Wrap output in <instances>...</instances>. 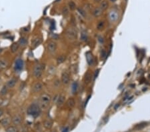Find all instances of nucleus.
Masks as SVG:
<instances>
[{"label": "nucleus", "mask_w": 150, "mask_h": 132, "mask_svg": "<svg viewBox=\"0 0 150 132\" xmlns=\"http://www.w3.org/2000/svg\"><path fill=\"white\" fill-rule=\"evenodd\" d=\"M27 113L28 115H31L34 117H38L41 114V110H40V106L35 104V103H32L31 106L27 108Z\"/></svg>", "instance_id": "nucleus-1"}, {"label": "nucleus", "mask_w": 150, "mask_h": 132, "mask_svg": "<svg viewBox=\"0 0 150 132\" xmlns=\"http://www.w3.org/2000/svg\"><path fill=\"white\" fill-rule=\"evenodd\" d=\"M51 99V96L48 94L44 93V94L41 95V96L40 97V101H41V104L42 107L46 108L49 104Z\"/></svg>", "instance_id": "nucleus-2"}, {"label": "nucleus", "mask_w": 150, "mask_h": 132, "mask_svg": "<svg viewBox=\"0 0 150 132\" xmlns=\"http://www.w3.org/2000/svg\"><path fill=\"white\" fill-rule=\"evenodd\" d=\"M66 35L68 37V39L70 40H74L76 39L77 37V30L75 29L73 27H71L67 29L66 32Z\"/></svg>", "instance_id": "nucleus-3"}, {"label": "nucleus", "mask_w": 150, "mask_h": 132, "mask_svg": "<svg viewBox=\"0 0 150 132\" xmlns=\"http://www.w3.org/2000/svg\"><path fill=\"white\" fill-rule=\"evenodd\" d=\"M44 67L42 64H37L33 69V75L35 77H40L43 72Z\"/></svg>", "instance_id": "nucleus-4"}, {"label": "nucleus", "mask_w": 150, "mask_h": 132, "mask_svg": "<svg viewBox=\"0 0 150 132\" xmlns=\"http://www.w3.org/2000/svg\"><path fill=\"white\" fill-rule=\"evenodd\" d=\"M23 67V62L22 59H18L15 63V70L16 71H20L22 70Z\"/></svg>", "instance_id": "nucleus-5"}, {"label": "nucleus", "mask_w": 150, "mask_h": 132, "mask_svg": "<svg viewBox=\"0 0 150 132\" xmlns=\"http://www.w3.org/2000/svg\"><path fill=\"white\" fill-rule=\"evenodd\" d=\"M56 49H57V44L55 41H51L49 42L48 44V50L49 52L53 53L55 51Z\"/></svg>", "instance_id": "nucleus-6"}, {"label": "nucleus", "mask_w": 150, "mask_h": 132, "mask_svg": "<svg viewBox=\"0 0 150 132\" xmlns=\"http://www.w3.org/2000/svg\"><path fill=\"white\" fill-rule=\"evenodd\" d=\"M70 74L67 71H63L62 75V83L64 85H67L70 82Z\"/></svg>", "instance_id": "nucleus-7"}, {"label": "nucleus", "mask_w": 150, "mask_h": 132, "mask_svg": "<svg viewBox=\"0 0 150 132\" xmlns=\"http://www.w3.org/2000/svg\"><path fill=\"white\" fill-rule=\"evenodd\" d=\"M109 18L111 22H115L118 19V14L115 11H111L109 14Z\"/></svg>", "instance_id": "nucleus-8"}, {"label": "nucleus", "mask_w": 150, "mask_h": 132, "mask_svg": "<svg viewBox=\"0 0 150 132\" xmlns=\"http://www.w3.org/2000/svg\"><path fill=\"white\" fill-rule=\"evenodd\" d=\"M43 89V85L40 82H37L35 83L33 86V90L34 92H39Z\"/></svg>", "instance_id": "nucleus-9"}, {"label": "nucleus", "mask_w": 150, "mask_h": 132, "mask_svg": "<svg viewBox=\"0 0 150 132\" xmlns=\"http://www.w3.org/2000/svg\"><path fill=\"white\" fill-rule=\"evenodd\" d=\"M22 118L19 115H15L12 119V121L15 125H19L20 123H22Z\"/></svg>", "instance_id": "nucleus-10"}, {"label": "nucleus", "mask_w": 150, "mask_h": 132, "mask_svg": "<svg viewBox=\"0 0 150 132\" xmlns=\"http://www.w3.org/2000/svg\"><path fill=\"white\" fill-rule=\"evenodd\" d=\"M65 99H66V97L63 95H59V97H58V100H57V106L58 107H61L63 106L65 102Z\"/></svg>", "instance_id": "nucleus-11"}, {"label": "nucleus", "mask_w": 150, "mask_h": 132, "mask_svg": "<svg viewBox=\"0 0 150 132\" xmlns=\"http://www.w3.org/2000/svg\"><path fill=\"white\" fill-rule=\"evenodd\" d=\"M16 83H17V79L13 77V78H11V79H9V81H7V88H13L15 85Z\"/></svg>", "instance_id": "nucleus-12"}, {"label": "nucleus", "mask_w": 150, "mask_h": 132, "mask_svg": "<svg viewBox=\"0 0 150 132\" xmlns=\"http://www.w3.org/2000/svg\"><path fill=\"white\" fill-rule=\"evenodd\" d=\"M86 59H87V62L89 65H92L93 63V55L90 52H88L86 53Z\"/></svg>", "instance_id": "nucleus-13"}, {"label": "nucleus", "mask_w": 150, "mask_h": 132, "mask_svg": "<svg viewBox=\"0 0 150 132\" xmlns=\"http://www.w3.org/2000/svg\"><path fill=\"white\" fill-rule=\"evenodd\" d=\"M91 78H92V76H91V74L89 73V72H87L85 73V77H84V81L85 84H89L91 82Z\"/></svg>", "instance_id": "nucleus-14"}, {"label": "nucleus", "mask_w": 150, "mask_h": 132, "mask_svg": "<svg viewBox=\"0 0 150 132\" xmlns=\"http://www.w3.org/2000/svg\"><path fill=\"white\" fill-rule=\"evenodd\" d=\"M41 43V39L40 38V37H37V38H35V40H33V42H32V45H33V47L35 48L36 47H37L39 45H40Z\"/></svg>", "instance_id": "nucleus-15"}, {"label": "nucleus", "mask_w": 150, "mask_h": 132, "mask_svg": "<svg viewBox=\"0 0 150 132\" xmlns=\"http://www.w3.org/2000/svg\"><path fill=\"white\" fill-rule=\"evenodd\" d=\"M75 101L73 98H70V99L67 100V106H68L69 107H70V108L73 107L75 106Z\"/></svg>", "instance_id": "nucleus-16"}, {"label": "nucleus", "mask_w": 150, "mask_h": 132, "mask_svg": "<svg viewBox=\"0 0 150 132\" xmlns=\"http://www.w3.org/2000/svg\"><path fill=\"white\" fill-rule=\"evenodd\" d=\"M102 10L100 8H95L93 11V15L95 17H99L102 15Z\"/></svg>", "instance_id": "nucleus-17"}, {"label": "nucleus", "mask_w": 150, "mask_h": 132, "mask_svg": "<svg viewBox=\"0 0 150 132\" xmlns=\"http://www.w3.org/2000/svg\"><path fill=\"white\" fill-rule=\"evenodd\" d=\"M7 62L4 59H0V70L5 69L7 67Z\"/></svg>", "instance_id": "nucleus-18"}, {"label": "nucleus", "mask_w": 150, "mask_h": 132, "mask_svg": "<svg viewBox=\"0 0 150 132\" xmlns=\"http://www.w3.org/2000/svg\"><path fill=\"white\" fill-rule=\"evenodd\" d=\"M19 44L18 43H14L11 45V52H13V53H15L18 50V48H19Z\"/></svg>", "instance_id": "nucleus-19"}, {"label": "nucleus", "mask_w": 150, "mask_h": 132, "mask_svg": "<svg viewBox=\"0 0 150 132\" xmlns=\"http://www.w3.org/2000/svg\"><path fill=\"white\" fill-rule=\"evenodd\" d=\"M108 5L109 4H108L107 1H106V0L103 1L101 3V4H100V9H102V11L103 10H106L107 8V7H108Z\"/></svg>", "instance_id": "nucleus-20"}, {"label": "nucleus", "mask_w": 150, "mask_h": 132, "mask_svg": "<svg viewBox=\"0 0 150 132\" xmlns=\"http://www.w3.org/2000/svg\"><path fill=\"white\" fill-rule=\"evenodd\" d=\"M44 127L47 129H50V128L52 127V125H53V122L51 121V120H46L44 122Z\"/></svg>", "instance_id": "nucleus-21"}, {"label": "nucleus", "mask_w": 150, "mask_h": 132, "mask_svg": "<svg viewBox=\"0 0 150 132\" xmlns=\"http://www.w3.org/2000/svg\"><path fill=\"white\" fill-rule=\"evenodd\" d=\"M65 60H66V57L64 55H60L57 59V63H58V65L59 64H62V63L65 62Z\"/></svg>", "instance_id": "nucleus-22"}, {"label": "nucleus", "mask_w": 150, "mask_h": 132, "mask_svg": "<svg viewBox=\"0 0 150 132\" xmlns=\"http://www.w3.org/2000/svg\"><path fill=\"white\" fill-rule=\"evenodd\" d=\"M0 122L2 124L3 126H7L9 124L10 121H9V118H4V119H1V121Z\"/></svg>", "instance_id": "nucleus-23"}, {"label": "nucleus", "mask_w": 150, "mask_h": 132, "mask_svg": "<svg viewBox=\"0 0 150 132\" xmlns=\"http://www.w3.org/2000/svg\"><path fill=\"white\" fill-rule=\"evenodd\" d=\"M19 45H22V46H25L27 44V40L26 38H24V37H22V38H21L19 41Z\"/></svg>", "instance_id": "nucleus-24"}, {"label": "nucleus", "mask_w": 150, "mask_h": 132, "mask_svg": "<svg viewBox=\"0 0 150 132\" xmlns=\"http://www.w3.org/2000/svg\"><path fill=\"white\" fill-rule=\"evenodd\" d=\"M6 132H18V130L15 127H9L6 129Z\"/></svg>", "instance_id": "nucleus-25"}, {"label": "nucleus", "mask_w": 150, "mask_h": 132, "mask_svg": "<svg viewBox=\"0 0 150 132\" xmlns=\"http://www.w3.org/2000/svg\"><path fill=\"white\" fill-rule=\"evenodd\" d=\"M69 7L71 10H74L76 7V5L73 1H70L69 2Z\"/></svg>", "instance_id": "nucleus-26"}, {"label": "nucleus", "mask_w": 150, "mask_h": 132, "mask_svg": "<svg viewBox=\"0 0 150 132\" xmlns=\"http://www.w3.org/2000/svg\"><path fill=\"white\" fill-rule=\"evenodd\" d=\"M77 88H78V85H77V82H74L73 85H72V92L73 93H75L77 89Z\"/></svg>", "instance_id": "nucleus-27"}, {"label": "nucleus", "mask_w": 150, "mask_h": 132, "mask_svg": "<svg viewBox=\"0 0 150 132\" xmlns=\"http://www.w3.org/2000/svg\"><path fill=\"white\" fill-rule=\"evenodd\" d=\"M97 27L98 30H102V29H103V27H104V22H99V23L97 24Z\"/></svg>", "instance_id": "nucleus-28"}, {"label": "nucleus", "mask_w": 150, "mask_h": 132, "mask_svg": "<svg viewBox=\"0 0 150 132\" xmlns=\"http://www.w3.org/2000/svg\"><path fill=\"white\" fill-rule=\"evenodd\" d=\"M62 13L63 14L65 15V16H67L68 14H69V9H68V7H64L63 9H62Z\"/></svg>", "instance_id": "nucleus-29"}, {"label": "nucleus", "mask_w": 150, "mask_h": 132, "mask_svg": "<svg viewBox=\"0 0 150 132\" xmlns=\"http://www.w3.org/2000/svg\"><path fill=\"white\" fill-rule=\"evenodd\" d=\"M81 38L83 41H85L87 39V33L85 31H82L81 34Z\"/></svg>", "instance_id": "nucleus-30"}, {"label": "nucleus", "mask_w": 150, "mask_h": 132, "mask_svg": "<svg viewBox=\"0 0 150 132\" xmlns=\"http://www.w3.org/2000/svg\"><path fill=\"white\" fill-rule=\"evenodd\" d=\"M77 10H78V12L80 13V14L82 17H84V18L85 17V11H84L81 8H78Z\"/></svg>", "instance_id": "nucleus-31"}, {"label": "nucleus", "mask_w": 150, "mask_h": 132, "mask_svg": "<svg viewBox=\"0 0 150 132\" xmlns=\"http://www.w3.org/2000/svg\"><path fill=\"white\" fill-rule=\"evenodd\" d=\"M7 88H6L5 86H4V88L1 89V94L4 95H5V94L7 93Z\"/></svg>", "instance_id": "nucleus-32"}, {"label": "nucleus", "mask_w": 150, "mask_h": 132, "mask_svg": "<svg viewBox=\"0 0 150 132\" xmlns=\"http://www.w3.org/2000/svg\"><path fill=\"white\" fill-rule=\"evenodd\" d=\"M48 72L50 74H53L55 73V68L53 67H50L48 70Z\"/></svg>", "instance_id": "nucleus-33"}, {"label": "nucleus", "mask_w": 150, "mask_h": 132, "mask_svg": "<svg viewBox=\"0 0 150 132\" xmlns=\"http://www.w3.org/2000/svg\"><path fill=\"white\" fill-rule=\"evenodd\" d=\"M138 126V128H137V129H141V128H143V127H145L146 126V123H143V124H139V125H137Z\"/></svg>", "instance_id": "nucleus-34"}, {"label": "nucleus", "mask_w": 150, "mask_h": 132, "mask_svg": "<svg viewBox=\"0 0 150 132\" xmlns=\"http://www.w3.org/2000/svg\"><path fill=\"white\" fill-rule=\"evenodd\" d=\"M106 51H105L104 50H102V58H105V57H106Z\"/></svg>", "instance_id": "nucleus-35"}, {"label": "nucleus", "mask_w": 150, "mask_h": 132, "mask_svg": "<svg viewBox=\"0 0 150 132\" xmlns=\"http://www.w3.org/2000/svg\"><path fill=\"white\" fill-rule=\"evenodd\" d=\"M99 41L100 42V43H103V41H104V40H103V38L102 37H99Z\"/></svg>", "instance_id": "nucleus-36"}, {"label": "nucleus", "mask_w": 150, "mask_h": 132, "mask_svg": "<svg viewBox=\"0 0 150 132\" xmlns=\"http://www.w3.org/2000/svg\"><path fill=\"white\" fill-rule=\"evenodd\" d=\"M99 70H97L96 71H95V75H94V79H95L96 77H97V75H98V73H99Z\"/></svg>", "instance_id": "nucleus-37"}, {"label": "nucleus", "mask_w": 150, "mask_h": 132, "mask_svg": "<svg viewBox=\"0 0 150 132\" xmlns=\"http://www.w3.org/2000/svg\"><path fill=\"white\" fill-rule=\"evenodd\" d=\"M119 106H120V104H119V103H117V104H116V105L115 106V107H114V109L116 110L117 109V108H119Z\"/></svg>", "instance_id": "nucleus-38"}, {"label": "nucleus", "mask_w": 150, "mask_h": 132, "mask_svg": "<svg viewBox=\"0 0 150 132\" xmlns=\"http://www.w3.org/2000/svg\"><path fill=\"white\" fill-rule=\"evenodd\" d=\"M3 114H4V111L0 109V117H1V116H2V115Z\"/></svg>", "instance_id": "nucleus-39"}, {"label": "nucleus", "mask_w": 150, "mask_h": 132, "mask_svg": "<svg viewBox=\"0 0 150 132\" xmlns=\"http://www.w3.org/2000/svg\"><path fill=\"white\" fill-rule=\"evenodd\" d=\"M69 132V128H66L63 131V132Z\"/></svg>", "instance_id": "nucleus-40"}, {"label": "nucleus", "mask_w": 150, "mask_h": 132, "mask_svg": "<svg viewBox=\"0 0 150 132\" xmlns=\"http://www.w3.org/2000/svg\"><path fill=\"white\" fill-rule=\"evenodd\" d=\"M95 1H97V2H99L101 0H95Z\"/></svg>", "instance_id": "nucleus-41"}, {"label": "nucleus", "mask_w": 150, "mask_h": 132, "mask_svg": "<svg viewBox=\"0 0 150 132\" xmlns=\"http://www.w3.org/2000/svg\"><path fill=\"white\" fill-rule=\"evenodd\" d=\"M110 1H113V2H114V1H115V0H110Z\"/></svg>", "instance_id": "nucleus-42"}]
</instances>
